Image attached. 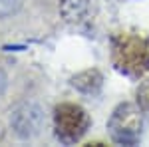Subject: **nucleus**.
<instances>
[{
    "instance_id": "1",
    "label": "nucleus",
    "mask_w": 149,
    "mask_h": 147,
    "mask_svg": "<svg viewBox=\"0 0 149 147\" xmlns=\"http://www.w3.org/2000/svg\"><path fill=\"white\" fill-rule=\"evenodd\" d=\"M113 66L129 78H139L149 70V42L137 34H117L111 44Z\"/></svg>"
},
{
    "instance_id": "2",
    "label": "nucleus",
    "mask_w": 149,
    "mask_h": 147,
    "mask_svg": "<svg viewBox=\"0 0 149 147\" xmlns=\"http://www.w3.org/2000/svg\"><path fill=\"white\" fill-rule=\"evenodd\" d=\"M141 111L143 109L133 103H119L113 109L109 121H107V129H109V135L115 143L133 145L139 141L141 127H143Z\"/></svg>"
},
{
    "instance_id": "3",
    "label": "nucleus",
    "mask_w": 149,
    "mask_h": 147,
    "mask_svg": "<svg viewBox=\"0 0 149 147\" xmlns=\"http://www.w3.org/2000/svg\"><path fill=\"white\" fill-rule=\"evenodd\" d=\"M56 135L64 143L78 141L90 127V115L84 107L74 103H62L56 107Z\"/></svg>"
},
{
    "instance_id": "4",
    "label": "nucleus",
    "mask_w": 149,
    "mask_h": 147,
    "mask_svg": "<svg viewBox=\"0 0 149 147\" xmlns=\"http://www.w3.org/2000/svg\"><path fill=\"white\" fill-rule=\"evenodd\" d=\"M12 131L20 139H32L44 129V109L36 102H22L10 111Z\"/></svg>"
},
{
    "instance_id": "5",
    "label": "nucleus",
    "mask_w": 149,
    "mask_h": 147,
    "mask_svg": "<svg viewBox=\"0 0 149 147\" xmlns=\"http://www.w3.org/2000/svg\"><path fill=\"white\" fill-rule=\"evenodd\" d=\"M58 10L62 20L74 26H81L93 20L95 12H97V4L95 0H60Z\"/></svg>"
},
{
    "instance_id": "6",
    "label": "nucleus",
    "mask_w": 149,
    "mask_h": 147,
    "mask_svg": "<svg viewBox=\"0 0 149 147\" xmlns=\"http://www.w3.org/2000/svg\"><path fill=\"white\" fill-rule=\"evenodd\" d=\"M70 82L81 93H97L103 86V76L100 70L93 68V70H84L80 74H76Z\"/></svg>"
},
{
    "instance_id": "7",
    "label": "nucleus",
    "mask_w": 149,
    "mask_h": 147,
    "mask_svg": "<svg viewBox=\"0 0 149 147\" xmlns=\"http://www.w3.org/2000/svg\"><path fill=\"white\" fill-rule=\"evenodd\" d=\"M24 0H0V18H10L18 14Z\"/></svg>"
},
{
    "instance_id": "8",
    "label": "nucleus",
    "mask_w": 149,
    "mask_h": 147,
    "mask_svg": "<svg viewBox=\"0 0 149 147\" xmlns=\"http://www.w3.org/2000/svg\"><path fill=\"white\" fill-rule=\"evenodd\" d=\"M137 105L143 111H149V79L141 82V86L137 88Z\"/></svg>"
},
{
    "instance_id": "9",
    "label": "nucleus",
    "mask_w": 149,
    "mask_h": 147,
    "mask_svg": "<svg viewBox=\"0 0 149 147\" xmlns=\"http://www.w3.org/2000/svg\"><path fill=\"white\" fill-rule=\"evenodd\" d=\"M6 86H8V78H6L4 70H0V95L6 91Z\"/></svg>"
},
{
    "instance_id": "10",
    "label": "nucleus",
    "mask_w": 149,
    "mask_h": 147,
    "mask_svg": "<svg viewBox=\"0 0 149 147\" xmlns=\"http://www.w3.org/2000/svg\"><path fill=\"white\" fill-rule=\"evenodd\" d=\"M4 133H6V127H4V123L0 121V141L4 139Z\"/></svg>"
}]
</instances>
